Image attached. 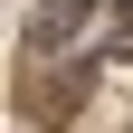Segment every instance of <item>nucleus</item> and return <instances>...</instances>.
<instances>
[{"label": "nucleus", "instance_id": "1", "mask_svg": "<svg viewBox=\"0 0 133 133\" xmlns=\"http://www.w3.org/2000/svg\"><path fill=\"white\" fill-rule=\"evenodd\" d=\"M86 86H95L86 66H66V76H29V114H38V124H57V114L86 105Z\"/></svg>", "mask_w": 133, "mask_h": 133}, {"label": "nucleus", "instance_id": "2", "mask_svg": "<svg viewBox=\"0 0 133 133\" xmlns=\"http://www.w3.org/2000/svg\"><path fill=\"white\" fill-rule=\"evenodd\" d=\"M86 19H95V0H48L38 19H29V48H38V57H48V48H57V38H76V29H86Z\"/></svg>", "mask_w": 133, "mask_h": 133}]
</instances>
